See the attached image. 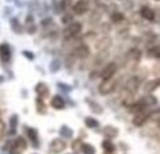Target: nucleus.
<instances>
[{"label": "nucleus", "instance_id": "obj_16", "mask_svg": "<svg viewBox=\"0 0 160 154\" xmlns=\"http://www.w3.org/2000/svg\"><path fill=\"white\" fill-rule=\"evenodd\" d=\"M84 122H86V126L91 128V129H94V128L98 126V121H97V119H94V118H91V116H87V118L84 119Z\"/></svg>", "mask_w": 160, "mask_h": 154}, {"label": "nucleus", "instance_id": "obj_14", "mask_svg": "<svg viewBox=\"0 0 160 154\" xmlns=\"http://www.w3.org/2000/svg\"><path fill=\"white\" fill-rule=\"evenodd\" d=\"M102 149H104V152L107 154H112L115 152V144H114L111 140H107V139H105V140L102 142Z\"/></svg>", "mask_w": 160, "mask_h": 154}, {"label": "nucleus", "instance_id": "obj_17", "mask_svg": "<svg viewBox=\"0 0 160 154\" xmlns=\"http://www.w3.org/2000/svg\"><path fill=\"white\" fill-rule=\"evenodd\" d=\"M160 84V80H155V81H148L146 87H145V91L146 93H150V91H153L156 87Z\"/></svg>", "mask_w": 160, "mask_h": 154}, {"label": "nucleus", "instance_id": "obj_20", "mask_svg": "<svg viewBox=\"0 0 160 154\" xmlns=\"http://www.w3.org/2000/svg\"><path fill=\"white\" fill-rule=\"evenodd\" d=\"M78 55L80 56V58H84V56H87L88 55V49H87V46H80L78 51Z\"/></svg>", "mask_w": 160, "mask_h": 154}, {"label": "nucleus", "instance_id": "obj_1", "mask_svg": "<svg viewBox=\"0 0 160 154\" xmlns=\"http://www.w3.org/2000/svg\"><path fill=\"white\" fill-rule=\"evenodd\" d=\"M117 87V80L115 79H108V80H104V81L100 84L98 87V93L101 95H105V94H111Z\"/></svg>", "mask_w": 160, "mask_h": 154}, {"label": "nucleus", "instance_id": "obj_8", "mask_svg": "<svg viewBox=\"0 0 160 154\" xmlns=\"http://www.w3.org/2000/svg\"><path fill=\"white\" fill-rule=\"evenodd\" d=\"M51 105H52V108H55V109H63L65 101L61 95H55L52 99H51Z\"/></svg>", "mask_w": 160, "mask_h": 154}, {"label": "nucleus", "instance_id": "obj_26", "mask_svg": "<svg viewBox=\"0 0 160 154\" xmlns=\"http://www.w3.org/2000/svg\"><path fill=\"white\" fill-rule=\"evenodd\" d=\"M18 21L17 20H13V28H14V31H18V32H21V28L18 27Z\"/></svg>", "mask_w": 160, "mask_h": 154}, {"label": "nucleus", "instance_id": "obj_22", "mask_svg": "<svg viewBox=\"0 0 160 154\" xmlns=\"http://www.w3.org/2000/svg\"><path fill=\"white\" fill-rule=\"evenodd\" d=\"M87 101L90 102V107H91V109H93V111H97V112H98V113L102 111L101 108H100L98 105H97V102H93V101H91V99H87Z\"/></svg>", "mask_w": 160, "mask_h": 154}, {"label": "nucleus", "instance_id": "obj_13", "mask_svg": "<svg viewBox=\"0 0 160 154\" xmlns=\"http://www.w3.org/2000/svg\"><path fill=\"white\" fill-rule=\"evenodd\" d=\"M25 132H27L28 137H30V140L32 142L34 146H38V133H37L35 129H31V128H27L25 129Z\"/></svg>", "mask_w": 160, "mask_h": 154}, {"label": "nucleus", "instance_id": "obj_19", "mask_svg": "<svg viewBox=\"0 0 160 154\" xmlns=\"http://www.w3.org/2000/svg\"><path fill=\"white\" fill-rule=\"evenodd\" d=\"M61 135H62V137H70V136H72V130L69 129V128L68 126H62L61 128Z\"/></svg>", "mask_w": 160, "mask_h": 154}, {"label": "nucleus", "instance_id": "obj_3", "mask_svg": "<svg viewBox=\"0 0 160 154\" xmlns=\"http://www.w3.org/2000/svg\"><path fill=\"white\" fill-rule=\"evenodd\" d=\"M65 149H66V142L62 139H55L49 144V154H59L65 152Z\"/></svg>", "mask_w": 160, "mask_h": 154}, {"label": "nucleus", "instance_id": "obj_2", "mask_svg": "<svg viewBox=\"0 0 160 154\" xmlns=\"http://www.w3.org/2000/svg\"><path fill=\"white\" fill-rule=\"evenodd\" d=\"M10 147H11L10 152L13 154H21L25 150V147H27V142L22 137H17L16 140H13L10 143Z\"/></svg>", "mask_w": 160, "mask_h": 154}, {"label": "nucleus", "instance_id": "obj_28", "mask_svg": "<svg viewBox=\"0 0 160 154\" xmlns=\"http://www.w3.org/2000/svg\"><path fill=\"white\" fill-rule=\"evenodd\" d=\"M159 126H160V122H159Z\"/></svg>", "mask_w": 160, "mask_h": 154}, {"label": "nucleus", "instance_id": "obj_27", "mask_svg": "<svg viewBox=\"0 0 160 154\" xmlns=\"http://www.w3.org/2000/svg\"><path fill=\"white\" fill-rule=\"evenodd\" d=\"M22 55H24V56H27V58L30 59V60H32V59H34V55H32V53H31V52H28V51H24V52H22Z\"/></svg>", "mask_w": 160, "mask_h": 154}, {"label": "nucleus", "instance_id": "obj_9", "mask_svg": "<svg viewBox=\"0 0 160 154\" xmlns=\"http://www.w3.org/2000/svg\"><path fill=\"white\" fill-rule=\"evenodd\" d=\"M148 118H149V113L138 112V113H136V116H135V119H133V123H135L136 126H142V125L148 121Z\"/></svg>", "mask_w": 160, "mask_h": 154}, {"label": "nucleus", "instance_id": "obj_6", "mask_svg": "<svg viewBox=\"0 0 160 154\" xmlns=\"http://www.w3.org/2000/svg\"><path fill=\"white\" fill-rule=\"evenodd\" d=\"M35 91L38 94V98H41V99L49 95V88H48V85L45 83H38L35 87Z\"/></svg>", "mask_w": 160, "mask_h": 154}, {"label": "nucleus", "instance_id": "obj_18", "mask_svg": "<svg viewBox=\"0 0 160 154\" xmlns=\"http://www.w3.org/2000/svg\"><path fill=\"white\" fill-rule=\"evenodd\" d=\"M37 111H38L39 113H45V112H47V108H45V104H44V101H42L41 98L37 99Z\"/></svg>", "mask_w": 160, "mask_h": 154}, {"label": "nucleus", "instance_id": "obj_29", "mask_svg": "<svg viewBox=\"0 0 160 154\" xmlns=\"http://www.w3.org/2000/svg\"><path fill=\"white\" fill-rule=\"evenodd\" d=\"M105 154H107V153H105Z\"/></svg>", "mask_w": 160, "mask_h": 154}, {"label": "nucleus", "instance_id": "obj_4", "mask_svg": "<svg viewBox=\"0 0 160 154\" xmlns=\"http://www.w3.org/2000/svg\"><path fill=\"white\" fill-rule=\"evenodd\" d=\"M80 31H82V24L80 22H72V24L68 25L66 31H65V35H66V38H72V36L78 35Z\"/></svg>", "mask_w": 160, "mask_h": 154}, {"label": "nucleus", "instance_id": "obj_15", "mask_svg": "<svg viewBox=\"0 0 160 154\" xmlns=\"http://www.w3.org/2000/svg\"><path fill=\"white\" fill-rule=\"evenodd\" d=\"M80 149H82L83 154H96V149H94L91 144H88V143H82Z\"/></svg>", "mask_w": 160, "mask_h": 154}, {"label": "nucleus", "instance_id": "obj_25", "mask_svg": "<svg viewBox=\"0 0 160 154\" xmlns=\"http://www.w3.org/2000/svg\"><path fill=\"white\" fill-rule=\"evenodd\" d=\"M4 133H6V125H4V122H2L0 121V140L3 139V136H4Z\"/></svg>", "mask_w": 160, "mask_h": 154}, {"label": "nucleus", "instance_id": "obj_5", "mask_svg": "<svg viewBox=\"0 0 160 154\" xmlns=\"http://www.w3.org/2000/svg\"><path fill=\"white\" fill-rule=\"evenodd\" d=\"M115 72H117V65L115 63H110L104 70H102L101 76H102V79H104V80L112 79V76L115 75Z\"/></svg>", "mask_w": 160, "mask_h": 154}, {"label": "nucleus", "instance_id": "obj_23", "mask_svg": "<svg viewBox=\"0 0 160 154\" xmlns=\"http://www.w3.org/2000/svg\"><path fill=\"white\" fill-rule=\"evenodd\" d=\"M122 18H124V16H122L121 13H114L112 16H111V20H112L114 22H117V21H121Z\"/></svg>", "mask_w": 160, "mask_h": 154}, {"label": "nucleus", "instance_id": "obj_10", "mask_svg": "<svg viewBox=\"0 0 160 154\" xmlns=\"http://www.w3.org/2000/svg\"><path fill=\"white\" fill-rule=\"evenodd\" d=\"M73 11H75L76 14H84V11H87V3L84 2V0H80L78 2L75 6H73Z\"/></svg>", "mask_w": 160, "mask_h": 154}, {"label": "nucleus", "instance_id": "obj_24", "mask_svg": "<svg viewBox=\"0 0 160 154\" xmlns=\"http://www.w3.org/2000/svg\"><path fill=\"white\" fill-rule=\"evenodd\" d=\"M58 69H59V60L56 59V60H53L52 63H51V70H52V72H58Z\"/></svg>", "mask_w": 160, "mask_h": 154}, {"label": "nucleus", "instance_id": "obj_7", "mask_svg": "<svg viewBox=\"0 0 160 154\" xmlns=\"http://www.w3.org/2000/svg\"><path fill=\"white\" fill-rule=\"evenodd\" d=\"M0 58H2L3 62H8L11 58V52H10V48H8V45L3 44L2 46H0Z\"/></svg>", "mask_w": 160, "mask_h": 154}, {"label": "nucleus", "instance_id": "obj_11", "mask_svg": "<svg viewBox=\"0 0 160 154\" xmlns=\"http://www.w3.org/2000/svg\"><path fill=\"white\" fill-rule=\"evenodd\" d=\"M141 14H142V17H143L145 20H149V21H152V20H155V11L152 10L150 7H142L141 8Z\"/></svg>", "mask_w": 160, "mask_h": 154}, {"label": "nucleus", "instance_id": "obj_21", "mask_svg": "<svg viewBox=\"0 0 160 154\" xmlns=\"http://www.w3.org/2000/svg\"><path fill=\"white\" fill-rule=\"evenodd\" d=\"M149 56H155V58H160V48H153L149 51Z\"/></svg>", "mask_w": 160, "mask_h": 154}, {"label": "nucleus", "instance_id": "obj_12", "mask_svg": "<svg viewBox=\"0 0 160 154\" xmlns=\"http://www.w3.org/2000/svg\"><path fill=\"white\" fill-rule=\"evenodd\" d=\"M118 135V130H117V128L111 126V125H108L107 128L104 129V136L107 140H111L112 137H115V136Z\"/></svg>", "mask_w": 160, "mask_h": 154}]
</instances>
